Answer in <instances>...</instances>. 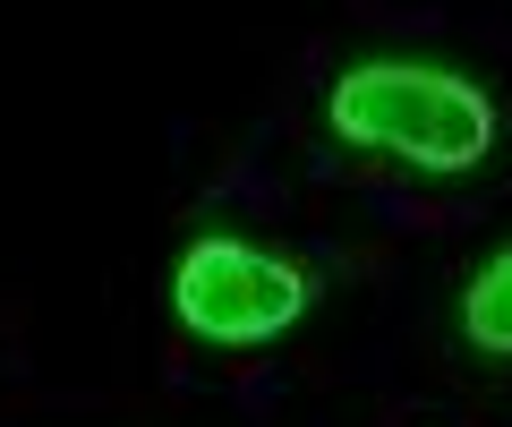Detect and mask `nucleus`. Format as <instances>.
<instances>
[{
	"label": "nucleus",
	"mask_w": 512,
	"mask_h": 427,
	"mask_svg": "<svg viewBox=\"0 0 512 427\" xmlns=\"http://www.w3.org/2000/svg\"><path fill=\"white\" fill-rule=\"evenodd\" d=\"M333 129L350 146L402 154L419 171H470L495 146V103L453 69H427V60H359V69L333 86Z\"/></svg>",
	"instance_id": "obj_1"
},
{
	"label": "nucleus",
	"mask_w": 512,
	"mask_h": 427,
	"mask_svg": "<svg viewBox=\"0 0 512 427\" xmlns=\"http://www.w3.org/2000/svg\"><path fill=\"white\" fill-rule=\"evenodd\" d=\"M171 308L205 342H274L308 308V282H299V265L265 257L248 240H197L171 274Z\"/></svg>",
	"instance_id": "obj_2"
},
{
	"label": "nucleus",
	"mask_w": 512,
	"mask_h": 427,
	"mask_svg": "<svg viewBox=\"0 0 512 427\" xmlns=\"http://www.w3.org/2000/svg\"><path fill=\"white\" fill-rule=\"evenodd\" d=\"M461 334L487 359H512V248H495V257L478 265V282L461 291Z\"/></svg>",
	"instance_id": "obj_3"
}]
</instances>
